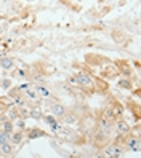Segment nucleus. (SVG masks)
Returning <instances> with one entry per match:
<instances>
[{
    "label": "nucleus",
    "mask_w": 141,
    "mask_h": 158,
    "mask_svg": "<svg viewBox=\"0 0 141 158\" xmlns=\"http://www.w3.org/2000/svg\"><path fill=\"white\" fill-rule=\"evenodd\" d=\"M104 155L108 158H119L120 157V149L117 145H111L104 150Z\"/></svg>",
    "instance_id": "1"
},
{
    "label": "nucleus",
    "mask_w": 141,
    "mask_h": 158,
    "mask_svg": "<svg viewBox=\"0 0 141 158\" xmlns=\"http://www.w3.org/2000/svg\"><path fill=\"white\" fill-rule=\"evenodd\" d=\"M75 80H77V83H80V85H85V86H88V85H91V78L87 75V73H84V72H80L77 77H75Z\"/></svg>",
    "instance_id": "2"
},
{
    "label": "nucleus",
    "mask_w": 141,
    "mask_h": 158,
    "mask_svg": "<svg viewBox=\"0 0 141 158\" xmlns=\"http://www.w3.org/2000/svg\"><path fill=\"white\" fill-rule=\"evenodd\" d=\"M51 112H53V115H58V117H63L64 113H66V109H64L61 104H55L53 107H51Z\"/></svg>",
    "instance_id": "3"
},
{
    "label": "nucleus",
    "mask_w": 141,
    "mask_h": 158,
    "mask_svg": "<svg viewBox=\"0 0 141 158\" xmlns=\"http://www.w3.org/2000/svg\"><path fill=\"white\" fill-rule=\"evenodd\" d=\"M0 66L3 67V69H11L13 67V61L10 58H2V61H0Z\"/></svg>",
    "instance_id": "4"
},
{
    "label": "nucleus",
    "mask_w": 141,
    "mask_h": 158,
    "mask_svg": "<svg viewBox=\"0 0 141 158\" xmlns=\"http://www.w3.org/2000/svg\"><path fill=\"white\" fill-rule=\"evenodd\" d=\"M42 136H45V133H43V131H40V129H34L32 133L29 134V139H35V137H42Z\"/></svg>",
    "instance_id": "5"
},
{
    "label": "nucleus",
    "mask_w": 141,
    "mask_h": 158,
    "mask_svg": "<svg viewBox=\"0 0 141 158\" xmlns=\"http://www.w3.org/2000/svg\"><path fill=\"white\" fill-rule=\"evenodd\" d=\"M8 141H10V134L8 133H0V145L8 144Z\"/></svg>",
    "instance_id": "6"
},
{
    "label": "nucleus",
    "mask_w": 141,
    "mask_h": 158,
    "mask_svg": "<svg viewBox=\"0 0 141 158\" xmlns=\"http://www.w3.org/2000/svg\"><path fill=\"white\" fill-rule=\"evenodd\" d=\"M2 147V153H5V155H8V153H11V145L10 144H3V145H0Z\"/></svg>",
    "instance_id": "7"
},
{
    "label": "nucleus",
    "mask_w": 141,
    "mask_h": 158,
    "mask_svg": "<svg viewBox=\"0 0 141 158\" xmlns=\"http://www.w3.org/2000/svg\"><path fill=\"white\" fill-rule=\"evenodd\" d=\"M119 131H120V133H127V131H128V125H127V123H119Z\"/></svg>",
    "instance_id": "8"
},
{
    "label": "nucleus",
    "mask_w": 141,
    "mask_h": 158,
    "mask_svg": "<svg viewBox=\"0 0 141 158\" xmlns=\"http://www.w3.org/2000/svg\"><path fill=\"white\" fill-rule=\"evenodd\" d=\"M21 139H23V136H21V134H15V136L11 137L13 144H18V142H21Z\"/></svg>",
    "instance_id": "9"
},
{
    "label": "nucleus",
    "mask_w": 141,
    "mask_h": 158,
    "mask_svg": "<svg viewBox=\"0 0 141 158\" xmlns=\"http://www.w3.org/2000/svg\"><path fill=\"white\" fill-rule=\"evenodd\" d=\"M37 91H39L40 94H43V96H48V94H50V93H48L47 89L43 88V86H39V88H37Z\"/></svg>",
    "instance_id": "10"
},
{
    "label": "nucleus",
    "mask_w": 141,
    "mask_h": 158,
    "mask_svg": "<svg viewBox=\"0 0 141 158\" xmlns=\"http://www.w3.org/2000/svg\"><path fill=\"white\" fill-rule=\"evenodd\" d=\"M45 122H47L48 125L51 126V125H55V123H56V120H55L53 117H45Z\"/></svg>",
    "instance_id": "11"
},
{
    "label": "nucleus",
    "mask_w": 141,
    "mask_h": 158,
    "mask_svg": "<svg viewBox=\"0 0 141 158\" xmlns=\"http://www.w3.org/2000/svg\"><path fill=\"white\" fill-rule=\"evenodd\" d=\"M101 128H103V129H106V131L109 129V122H108V120H103V123H101Z\"/></svg>",
    "instance_id": "12"
},
{
    "label": "nucleus",
    "mask_w": 141,
    "mask_h": 158,
    "mask_svg": "<svg viewBox=\"0 0 141 158\" xmlns=\"http://www.w3.org/2000/svg\"><path fill=\"white\" fill-rule=\"evenodd\" d=\"M5 133H8V134L11 133V123H8V122L5 123Z\"/></svg>",
    "instance_id": "13"
},
{
    "label": "nucleus",
    "mask_w": 141,
    "mask_h": 158,
    "mask_svg": "<svg viewBox=\"0 0 141 158\" xmlns=\"http://www.w3.org/2000/svg\"><path fill=\"white\" fill-rule=\"evenodd\" d=\"M10 85H11V82H10V80H3V88H10Z\"/></svg>",
    "instance_id": "14"
},
{
    "label": "nucleus",
    "mask_w": 141,
    "mask_h": 158,
    "mask_svg": "<svg viewBox=\"0 0 141 158\" xmlns=\"http://www.w3.org/2000/svg\"><path fill=\"white\" fill-rule=\"evenodd\" d=\"M27 96H29L30 99H35V97H37V96H35V93H34V91H27Z\"/></svg>",
    "instance_id": "15"
},
{
    "label": "nucleus",
    "mask_w": 141,
    "mask_h": 158,
    "mask_svg": "<svg viewBox=\"0 0 141 158\" xmlns=\"http://www.w3.org/2000/svg\"><path fill=\"white\" fill-rule=\"evenodd\" d=\"M21 88H23V89H29V83H27V85H26V83H24V85H21Z\"/></svg>",
    "instance_id": "16"
},
{
    "label": "nucleus",
    "mask_w": 141,
    "mask_h": 158,
    "mask_svg": "<svg viewBox=\"0 0 141 158\" xmlns=\"http://www.w3.org/2000/svg\"><path fill=\"white\" fill-rule=\"evenodd\" d=\"M71 83H72V85H79V83H77V80H75V78H71Z\"/></svg>",
    "instance_id": "17"
}]
</instances>
